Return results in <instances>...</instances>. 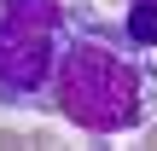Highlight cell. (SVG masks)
<instances>
[{
	"label": "cell",
	"instance_id": "3957f363",
	"mask_svg": "<svg viewBox=\"0 0 157 151\" xmlns=\"http://www.w3.org/2000/svg\"><path fill=\"white\" fill-rule=\"evenodd\" d=\"M151 6H157V0H151Z\"/></svg>",
	"mask_w": 157,
	"mask_h": 151
},
{
	"label": "cell",
	"instance_id": "6da1fadb",
	"mask_svg": "<svg viewBox=\"0 0 157 151\" xmlns=\"http://www.w3.org/2000/svg\"><path fill=\"white\" fill-rule=\"evenodd\" d=\"M52 105L87 134H128L140 122V105H146V81H140L134 52L99 41V35L70 41L58 52Z\"/></svg>",
	"mask_w": 157,
	"mask_h": 151
},
{
	"label": "cell",
	"instance_id": "7a4b0ae2",
	"mask_svg": "<svg viewBox=\"0 0 157 151\" xmlns=\"http://www.w3.org/2000/svg\"><path fill=\"white\" fill-rule=\"evenodd\" d=\"M58 0H6L0 12V105H52Z\"/></svg>",
	"mask_w": 157,
	"mask_h": 151
}]
</instances>
